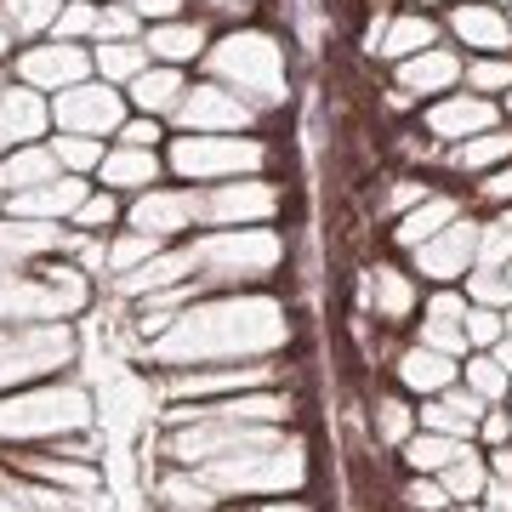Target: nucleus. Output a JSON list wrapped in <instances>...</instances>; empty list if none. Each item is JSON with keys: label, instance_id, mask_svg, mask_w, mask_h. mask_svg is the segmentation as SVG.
<instances>
[{"label": "nucleus", "instance_id": "1", "mask_svg": "<svg viewBox=\"0 0 512 512\" xmlns=\"http://www.w3.org/2000/svg\"><path fill=\"white\" fill-rule=\"evenodd\" d=\"M291 342V319L268 296H211L177 313V325L148 342V359L165 370H194V365H239L268 359L274 348Z\"/></svg>", "mask_w": 512, "mask_h": 512}, {"label": "nucleus", "instance_id": "2", "mask_svg": "<svg viewBox=\"0 0 512 512\" xmlns=\"http://www.w3.org/2000/svg\"><path fill=\"white\" fill-rule=\"evenodd\" d=\"M92 433V393L80 382H35L0 393V444H57Z\"/></svg>", "mask_w": 512, "mask_h": 512}, {"label": "nucleus", "instance_id": "3", "mask_svg": "<svg viewBox=\"0 0 512 512\" xmlns=\"http://www.w3.org/2000/svg\"><path fill=\"white\" fill-rule=\"evenodd\" d=\"M211 74H217L228 92H239L251 109H279L285 103V52L274 35L262 29H234L228 40L211 46Z\"/></svg>", "mask_w": 512, "mask_h": 512}, {"label": "nucleus", "instance_id": "4", "mask_svg": "<svg viewBox=\"0 0 512 512\" xmlns=\"http://www.w3.org/2000/svg\"><path fill=\"white\" fill-rule=\"evenodd\" d=\"M285 262V239L274 228H217L194 245L200 285H256Z\"/></svg>", "mask_w": 512, "mask_h": 512}, {"label": "nucleus", "instance_id": "5", "mask_svg": "<svg viewBox=\"0 0 512 512\" xmlns=\"http://www.w3.org/2000/svg\"><path fill=\"white\" fill-rule=\"evenodd\" d=\"M74 353H80V342H74L69 319H40V325L0 330V393L52 382L57 370L74 365Z\"/></svg>", "mask_w": 512, "mask_h": 512}, {"label": "nucleus", "instance_id": "6", "mask_svg": "<svg viewBox=\"0 0 512 512\" xmlns=\"http://www.w3.org/2000/svg\"><path fill=\"white\" fill-rule=\"evenodd\" d=\"M268 165V148L256 137H228V131H188L171 143V171L188 177V183H222V177H239V171H256Z\"/></svg>", "mask_w": 512, "mask_h": 512}, {"label": "nucleus", "instance_id": "7", "mask_svg": "<svg viewBox=\"0 0 512 512\" xmlns=\"http://www.w3.org/2000/svg\"><path fill=\"white\" fill-rule=\"evenodd\" d=\"M285 365L274 359H251V365H194V370H165V393L177 404H205V399H234V393H256L274 387Z\"/></svg>", "mask_w": 512, "mask_h": 512}, {"label": "nucleus", "instance_id": "8", "mask_svg": "<svg viewBox=\"0 0 512 512\" xmlns=\"http://www.w3.org/2000/svg\"><path fill=\"white\" fill-rule=\"evenodd\" d=\"M52 126L74 131V137H103V131L126 126V97L114 92L109 80H80L69 92H57L52 103Z\"/></svg>", "mask_w": 512, "mask_h": 512}, {"label": "nucleus", "instance_id": "9", "mask_svg": "<svg viewBox=\"0 0 512 512\" xmlns=\"http://www.w3.org/2000/svg\"><path fill=\"white\" fill-rule=\"evenodd\" d=\"M200 217H205V194H194V188H143L137 205H131V228L137 234H154L160 245L188 234Z\"/></svg>", "mask_w": 512, "mask_h": 512}, {"label": "nucleus", "instance_id": "10", "mask_svg": "<svg viewBox=\"0 0 512 512\" xmlns=\"http://www.w3.org/2000/svg\"><path fill=\"white\" fill-rule=\"evenodd\" d=\"M92 74V57L80 52L74 40H52V46H29L18 57V80L35 86V92H69Z\"/></svg>", "mask_w": 512, "mask_h": 512}, {"label": "nucleus", "instance_id": "11", "mask_svg": "<svg viewBox=\"0 0 512 512\" xmlns=\"http://www.w3.org/2000/svg\"><path fill=\"white\" fill-rule=\"evenodd\" d=\"M478 228L484 222H473V217H456L444 234H433L427 245H416V274H427V279H461L467 268L478 262Z\"/></svg>", "mask_w": 512, "mask_h": 512}, {"label": "nucleus", "instance_id": "12", "mask_svg": "<svg viewBox=\"0 0 512 512\" xmlns=\"http://www.w3.org/2000/svg\"><path fill=\"white\" fill-rule=\"evenodd\" d=\"M6 467L23 473V478H40V484H57V490H74V495L103 490V478H97L92 461H74V456H63V450H52V444H29L18 456H6Z\"/></svg>", "mask_w": 512, "mask_h": 512}, {"label": "nucleus", "instance_id": "13", "mask_svg": "<svg viewBox=\"0 0 512 512\" xmlns=\"http://www.w3.org/2000/svg\"><path fill=\"white\" fill-rule=\"evenodd\" d=\"M177 120L188 131H239L251 126V103L239 92H228L222 80H211V86H188L183 103H177Z\"/></svg>", "mask_w": 512, "mask_h": 512}, {"label": "nucleus", "instance_id": "14", "mask_svg": "<svg viewBox=\"0 0 512 512\" xmlns=\"http://www.w3.org/2000/svg\"><path fill=\"white\" fill-rule=\"evenodd\" d=\"M279 211V194L268 183H222L217 194H205V217L217 222V228H256V222H268Z\"/></svg>", "mask_w": 512, "mask_h": 512}, {"label": "nucleus", "instance_id": "15", "mask_svg": "<svg viewBox=\"0 0 512 512\" xmlns=\"http://www.w3.org/2000/svg\"><path fill=\"white\" fill-rule=\"evenodd\" d=\"M188 279H194V245H177V251H160V256H148L143 268L120 274L114 291L131 296V302H143V296H160L171 285H188Z\"/></svg>", "mask_w": 512, "mask_h": 512}, {"label": "nucleus", "instance_id": "16", "mask_svg": "<svg viewBox=\"0 0 512 512\" xmlns=\"http://www.w3.org/2000/svg\"><path fill=\"white\" fill-rule=\"evenodd\" d=\"M46 126H52V103H40L35 86H6L0 92V148L35 143Z\"/></svg>", "mask_w": 512, "mask_h": 512}, {"label": "nucleus", "instance_id": "17", "mask_svg": "<svg viewBox=\"0 0 512 512\" xmlns=\"http://www.w3.org/2000/svg\"><path fill=\"white\" fill-rule=\"evenodd\" d=\"M12 217H29V222H74V211L86 205V183L80 177H57V183H40V188H23V194H6Z\"/></svg>", "mask_w": 512, "mask_h": 512}, {"label": "nucleus", "instance_id": "18", "mask_svg": "<svg viewBox=\"0 0 512 512\" xmlns=\"http://www.w3.org/2000/svg\"><path fill=\"white\" fill-rule=\"evenodd\" d=\"M484 410H490V404L478 399L473 387H444L439 399H427V404L416 410V416H421V427H427V433L473 439V433H478V416H484Z\"/></svg>", "mask_w": 512, "mask_h": 512}, {"label": "nucleus", "instance_id": "19", "mask_svg": "<svg viewBox=\"0 0 512 512\" xmlns=\"http://www.w3.org/2000/svg\"><path fill=\"white\" fill-rule=\"evenodd\" d=\"M399 387L404 393H421V399H439L444 387H456L461 382V365H456V353H439V348H410L399 353Z\"/></svg>", "mask_w": 512, "mask_h": 512}, {"label": "nucleus", "instance_id": "20", "mask_svg": "<svg viewBox=\"0 0 512 512\" xmlns=\"http://www.w3.org/2000/svg\"><path fill=\"white\" fill-rule=\"evenodd\" d=\"M74 234H63L57 222H29V217H6L0 222V256L6 262H40V256H52V251H69Z\"/></svg>", "mask_w": 512, "mask_h": 512}, {"label": "nucleus", "instance_id": "21", "mask_svg": "<svg viewBox=\"0 0 512 512\" xmlns=\"http://www.w3.org/2000/svg\"><path fill=\"white\" fill-rule=\"evenodd\" d=\"M490 126H495V109L484 97H444V103L427 109V131L444 137V143H467V137H478Z\"/></svg>", "mask_w": 512, "mask_h": 512}, {"label": "nucleus", "instance_id": "22", "mask_svg": "<svg viewBox=\"0 0 512 512\" xmlns=\"http://www.w3.org/2000/svg\"><path fill=\"white\" fill-rule=\"evenodd\" d=\"M97 177H103V188L109 194H143L154 177H160V154L154 148H131V143H120L114 154H103V165H97Z\"/></svg>", "mask_w": 512, "mask_h": 512}, {"label": "nucleus", "instance_id": "23", "mask_svg": "<svg viewBox=\"0 0 512 512\" xmlns=\"http://www.w3.org/2000/svg\"><path fill=\"white\" fill-rule=\"evenodd\" d=\"M57 148L52 143H23L0 160V188L6 194H23V188H40V183H57Z\"/></svg>", "mask_w": 512, "mask_h": 512}, {"label": "nucleus", "instance_id": "24", "mask_svg": "<svg viewBox=\"0 0 512 512\" xmlns=\"http://www.w3.org/2000/svg\"><path fill=\"white\" fill-rule=\"evenodd\" d=\"M421 348H439V353H467V302L461 296H433V308L421 319Z\"/></svg>", "mask_w": 512, "mask_h": 512}, {"label": "nucleus", "instance_id": "25", "mask_svg": "<svg viewBox=\"0 0 512 512\" xmlns=\"http://www.w3.org/2000/svg\"><path fill=\"white\" fill-rule=\"evenodd\" d=\"M0 490H6V495H18L23 507H35V512H92V507H97V495L57 490V484L23 478V473H12V467H0Z\"/></svg>", "mask_w": 512, "mask_h": 512}, {"label": "nucleus", "instance_id": "26", "mask_svg": "<svg viewBox=\"0 0 512 512\" xmlns=\"http://www.w3.org/2000/svg\"><path fill=\"white\" fill-rule=\"evenodd\" d=\"M456 217H461V205H456V200H444V194H427L416 211H404V217H399V228H393V245L416 251V245H427L433 234H444V228H450Z\"/></svg>", "mask_w": 512, "mask_h": 512}, {"label": "nucleus", "instance_id": "27", "mask_svg": "<svg viewBox=\"0 0 512 512\" xmlns=\"http://www.w3.org/2000/svg\"><path fill=\"white\" fill-rule=\"evenodd\" d=\"M456 52H439V46H427V52L416 57H404V69H399V86L404 92H444V86H456Z\"/></svg>", "mask_w": 512, "mask_h": 512}, {"label": "nucleus", "instance_id": "28", "mask_svg": "<svg viewBox=\"0 0 512 512\" xmlns=\"http://www.w3.org/2000/svg\"><path fill=\"white\" fill-rule=\"evenodd\" d=\"M450 29H456L467 46H484V52H501V46H512V23L501 18L495 6H456Z\"/></svg>", "mask_w": 512, "mask_h": 512}, {"label": "nucleus", "instance_id": "29", "mask_svg": "<svg viewBox=\"0 0 512 512\" xmlns=\"http://www.w3.org/2000/svg\"><path fill=\"white\" fill-rule=\"evenodd\" d=\"M183 74L171 69V63H165V69H143L137 74V80H131V103H137V109L143 114H171L177 109V103H183Z\"/></svg>", "mask_w": 512, "mask_h": 512}, {"label": "nucleus", "instance_id": "30", "mask_svg": "<svg viewBox=\"0 0 512 512\" xmlns=\"http://www.w3.org/2000/svg\"><path fill=\"white\" fill-rule=\"evenodd\" d=\"M461 450H467V439H450V433H427V427H421V433L404 439V467H410V473H433L439 478Z\"/></svg>", "mask_w": 512, "mask_h": 512}, {"label": "nucleus", "instance_id": "31", "mask_svg": "<svg viewBox=\"0 0 512 512\" xmlns=\"http://www.w3.org/2000/svg\"><path fill=\"white\" fill-rule=\"evenodd\" d=\"M148 57H165V63H188V57H200L205 52V29L200 23H154V29H148Z\"/></svg>", "mask_w": 512, "mask_h": 512}, {"label": "nucleus", "instance_id": "32", "mask_svg": "<svg viewBox=\"0 0 512 512\" xmlns=\"http://www.w3.org/2000/svg\"><path fill=\"white\" fill-rule=\"evenodd\" d=\"M92 63H97V74H103L109 86H131V80L148 69V46L143 40H103Z\"/></svg>", "mask_w": 512, "mask_h": 512}, {"label": "nucleus", "instance_id": "33", "mask_svg": "<svg viewBox=\"0 0 512 512\" xmlns=\"http://www.w3.org/2000/svg\"><path fill=\"white\" fill-rule=\"evenodd\" d=\"M370 296H376V313H382L387 325L410 319V308H416V285L399 268H370Z\"/></svg>", "mask_w": 512, "mask_h": 512}, {"label": "nucleus", "instance_id": "34", "mask_svg": "<svg viewBox=\"0 0 512 512\" xmlns=\"http://www.w3.org/2000/svg\"><path fill=\"white\" fill-rule=\"evenodd\" d=\"M439 484L450 490V501H484V490H490V461L478 456V450H461L439 473Z\"/></svg>", "mask_w": 512, "mask_h": 512}, {"label": "nucleus", "instance_id": "35", "mask_svg": "<svg viewBox=\"0 0 512 512\" xmlns=\"http://www.w3.org/2000/svg\"><path fill=\"white\" fill-rule=\"evenodd\" d=\"M512 154V131H478V137H467V143L450 148V165H461V171H484V165H501Z\"/></svg>", "mask_w": 512, "mask_h": 512}, {"label": "nucleus", "instance_id": "36", "mask_svg": "<svg viewBox=\"0 0 512 512\" xmlns=\"http://www.w3.org/2000/svg\"><path fill=\"white\" fill-rule=\"evenodd\" d=\"M57 12H63V0H0V18L12 35H46V29H57Z\"/></svg>", "mask_w": 512, "mask_h": 512}, {"label": "nucleus", "instance_id": "37", "mask_svg": "<svg viewBox=\"0 0 512 512\" xmlns=\"http://www.w3.org/2000/svg\"><path fill=\"white\" fill-rule=\"evenodd\" d=\"M433 35H439V29H433L427 18L382 23V46H376V52H382V57H416V52H427V46H433Z\"/></svg>", "mask_w": 512, "mask_h": 512}, {"label": "nucleus", "instance_id": "38", "mask_svg": "<svg viewBox=\"0 0 512 512\" xmlns=\"http://www.w3.org/2000/svg\"><path fill=\"white\" fill-rule=\"evenodd\" d=\"M370 421H376V439H382V444H399V450H404V439L416 433V421H421V416H416V410H410L404 399H376Z\"/></svg>", "mask_w": 512, "mask_h": 512}, {"label": "nucleus", "instance_id": "39", "mask_svg": "<svg viewBox=\"0 0 512 512\" xmlns=\"http://www.w3.org/2000/svg\"><path fill=\"white\" fill-rule=\"evenodd\" d=\"M52 148H57V165H63L69 177H80V171H97V165H103V143H97V137H74V131H57Z\"/></svg>", "mask_w": 512, "mask_h": 512}, {"label": "nucleus", "instance_id": "40", "mask_svg": "<svg viewBox=\"0 0 512 512\" xmlns=\"http://www.w3.org/2000/svg\"><path fill=\"white\" fill-rule=\"evenodd\" d=\"M461 376H467V387H473L484 404H495L501 393H512V376L495 365V353H478V359H467V365H461Z\"/></svg>", "mask_w": 512, "mask_h": 512}, {"label": "nucleus", "instance_id": "41", "mask_svg": "<svg viewBox=\"0 0 512 512\" xmlns=\"http://www.w3.org/2000/svg\"><path fill=\"white\" fill-rule=\"evenodd\" d=\"M148 256H160V239H154V234H137V228H131L126 239H114V245H109V279L131 274V268H143Z\"/></svg>", "mask_w": 512, "mask_h": 512}, {"label": "nucleus", "instance_id": "42", "mask_svg": "<svg viewBox=\"0 0 512 512\" xmlns=\"http://www.w3.org/2000/svg\"><path fill=\"white\" fill-rule=\"evenodd\" d=\"M467 302H478V308H507L512 302L507 268H473V274H467Z\"/></svg>", "mask_w": 512, "mask_h": 512}, {"label": "nucleus", "instance_id": "43", "mask_svg": "<svg viewBox=\"0 0 512 512\" xmlns=\"http://www.w3.org/2000/svg\"><path fill=\"white\" fill-rule=\"evenodd\" d=\"M478 268H512V228L501 217L478 228Z\"/></svg>", "mask_w": 512, "mask_h": 512}, {"label": "nucleus", "instance_id": "44", "mask_svg": "<svg viewBox=\"0 0 512 512\" xmlns=\"http://www.w3.org/2000/svg\"><path fill=\"white\" fill-rule=\"evenodd\" d=\"M399 501H404L410 512H444V507H450V490H444L433 473H416V478L399 490Z\"/></svg>", "mask_w": 512, "mask_h": 512}, {"label": "nucleus", "instance_id": "45", "mask_svg": "<svg viewBox=\"0 0 512 512\" xmlns=\"http://www.w3.org/2000/svg\"><path fill=\"white\" fill-rule=\"evenodd\" d=\"M501 336H507L501 308H478V302H467V348H495Z\"/></svg>", "mask_w": 512, "mask_h": 512}, {"label": "nucleus", "instance_id": "46", "mask_svg": "<svg viewBox=\"0 0 512 512\" xmlns=\"http://www.w3.org/2000/svg\"><path fill=\"white\" fill-rule=\"evenodd\" d=\"M97 12L92 0H69L63 12H57V40H80V35H97Z\"/></svg>", "mask_w": 512, "mask_h": 512}, {"label": "nucleus", "instance_id": "47", "mask_svg": "<svg viewBox=\"0 0 512 512\" xmlns=\"http://www.w3.org/2000/svg\"><path fill=\"white\" fill-rule=\"evenodd\" d=\"M114 217H120L114 194H86V205L74 211V228H80V234H97V228H109Z\"/></svg>", "mask_w": 512, "mask_h": 512}, {"label": "nucleus", "instance_id": "48", "mask_svg": "<svg viewBox=\"0 0 512 512\" xmlns=\"http://www.w3.org/2000/svg\"><path fill=\"white\" fill-rule=\"evenodd\" d=\"M97 35L103 40H137V6H103Z\"/></svg>", "mask_w": 512, "mask_h": 512}, {"label": "nucleus", "instance_id": "49", "mask_svg": "<svg viewBox=\"0 0 512 512\" xmlns=\"http://www.w3.org/2000/svg\"><path fill=\"white\" fill-rule=\"evenodd\" d=\"M467 86H473V92H501V86H512V63L484 57V63H473V69H467Z\"/></svg>", "mask_w": 512, "mask_h": 512}, {"label": "nucleus", "instance_id": "50", "mask_svg": "<svg viewBox=\"0 0 512 512\" xmlns=\"http://www.w3.org/2000/svg\"><path fill=\"white\" fill-rule=\"evenodd\" d=\"M478 433H484V439H490V450L495 444H512V410H484V416H478Z\"/></svg>", "mask_w": 512, "mask_h": 512}, {"label": "nucleus", "instance_id": "51", "mask_svg": "<svg viewBox=\"0 0 512 512\" xmlns=\"http://www.w3.org/2000/svg\"><path fill=\"white\" fill-rule=\"evenodd\" d=\"M154 137H160L154 114H143V120H126V126H120V143H131V148H154Z\"/></svg>", "mask_w": 512, "mask_h": 512}, {"label": "nucleus", "instance_id": "52", "mask_svg": "<svg viewBox=\"0 0 512 512\" xmlns=\"http://www.w3.org/2000/svg\"><path fill=\"white\" fill-rule=\"evenodd\" d=\"M137 6V18H154V23H171L183 12V0H131Z\"/></svg>", "mask_w": 512, "mask_h": 512}, {"label": "nucleus", "instance_id": "53", "mask_svg": "<svg viewBox=\"0 0 512 512\" xmlns=\"http://www.w3.org/2000/svg\"><path fill=\"white\" fill-rule=\"evenodd\" d=\"M478 188H484V200H501V205H507V200H512V165L490 171V183H478Z\"/></svg>", "mask_w": 512, "mask_h": 512}, {"label": "nucleus", "instance_id": "54", "mask_svg": "<svg viewBox=\"0 0 512 512\" xmlns=\"http://www.w3.org/2000/svg\"><path fill=\"white\" fill-rule=\"evenodd\" d=\"M490 478H512V444H495L490 450Z\"/></svg>", "mask_w": 512, "mask_h": 512}, {"label": "nucleus", "instance_id": "55", "mask_svg": "<svg viewBox=\"0 0 512 512\" xmlns=\"http://www.w3.org/2000/svg\"><path fill=\"white\" fill-rule=\"evenodd\" d=\"M495 365H501V370H507V376H512V336H501V342H495Z\"/></svg>", "mask_w": 512, "mask_h": 512}, {"label": "nucleus", "instance_id": "56", "mask_svg": "<svg viewBox=\"0 0 512 512\" xmlns=\"http://www.w3.org/2000/svg\"><path fill=\"white\" fill-rule=\"evenodd\" d=\"M0 512H35V507H23L18 495H6V490H0Z\"/></svg>", "mask_w": 512, "mask_h": 512}, {"label": "nucleus", "instance_id": "57", "mask_svg": "<svg viewBox=\"0 0 512 512\" xmlns=\"http://www.w3.org/2000/svg\"><path fill=\"white\" fill-rule=\"evenodd\" d=\"M6 46H12V29H6V18H0V57H6Z\"/></svg>", "mask_w": 512, "mask_h": 512}, {"label": "nucleus", "instance_id": "58", "mask_svg": "<svg viewBox=\"0 0 512 512\" xmlns=\"http://www.w3.org/2000/svg\"><path fill=\"white\" fill-rule=\"evenodd\" d=\"M501 325H507V336H512V302H507V308H501Z\"/></svg>", "mask_w": 512, "mask_h": 512}, {"label": "nucleus", "instance_id": "59", "mask_svg": "<svg viewBox=\"0 0 512 512\" xmlns=\"http://www.w3.org/2000/svg\"><path fill=\"white\" fill-rule=\"evenodd\" d=\"M211 6H245V0H211Z\"/></svg>", "mask_w": 512, "mask_h": 512}, {"label": "nucleus", "instance_id": "60", "mask_svg": "<svg viewBox=\"0 0 512 512\" xmlns=\"http://www.w3.org/2000/svg\"><path fill=\"white\" fill-rule=\"evenodd\" d=\"M461 512H484V507H461Z\"/></svg>", "mask_w": 512, "mask_h": 512}, {"label": "nucleus", "instance_id": "61", "mask_svg": "<svg viewBox=\"0 0 512 512\" xmlns=\"http://www.w3.org/2000/svg\"><path fill=\"white\" fill-rule=\"evenodd\" d=\"M501 222H507V228H512V211H507V217H501Z\"/></svg>", "mask_w": 512, "mask_h": 512}, {"label": "nucleus", "instance_id": "62", "mask_svg": "<svg viewBox=\"0 0 512 512\" xmlns=\"http://www.w3.org/2000/svg\"><path fill=\"white\" fill-rule=\"evenodd\" d=\"M0 92H6V80H0Z\"/></svg>", "mask_w": 512, "mask_h": 512}, {"label": "nucleus", "instance_id": "63", "mask_svg": "<svg viewBox=\"0 0 512 512\" xmlns=\"http://www.w3.org/2000/svg\"><path fill=\"white\" fill-rule=\"evenodd\" d=\"M507 109H512V97H507Z\"/></svg>", "mask_w": 512, "mask_h": 512}, {"label": "nucleus", "instance_id": "64", "mask_svg": "<svg viewBox=\"0 0 512 512\" xmlns=\"http://www.w3.org/2000/svg\"><path fill=\"white\" fill-rule=\"evenodd\" d=\"M507 279H512V268H507Z\"/></svg>", "mask_w": 512, "mask_h": 512}]
</instances>
